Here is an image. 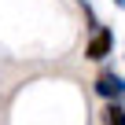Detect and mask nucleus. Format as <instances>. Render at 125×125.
<instances>
[{
  "instance_id": "nucleus-1",
  "label": "nucleus",
  "mask_w": 125,
  "mask_h": 125,
  "mask_svg": "<svg viewBox=\"0 0 125 125\" xmlns=\"http://www.w3.org/2000/svg\"><path fill=\"white\" fill-rule=\"evenodd\" d=\"M110 48H114V33L107 30V26H96V33H92V41L85 44V59H107L110 55Z\"/></svg>"
},
{
  "instance_id": "nucleus-2",
  "label": "nucleus",
  "mask_w": 125,
  "mask_h": 125,
  "mask_svg": "<svg viewBox=\"0 0 125 125\" xmlns=\"http://www.w3.org/2000/svg\"><path fill=\"white\" fill-rule=\"evenodd\" d=\"M96 92H99L107 103H118L121 92H125V85H121V77H118L114 70H99V77H96Z\"/></svg>"
},
{
  "instance_id": "nucleus-3",
  "label": "nucleus",
  "mask_w": 125,
  "mask_h": 125,
  "mask_svg": "<svg viewBox=\"0 0 125 125\" xmlns=\"http://www.w3.org/2000/svg\"><path fill=\"white\" fill-rule=\"evenodd\" d=\"M103 125H125L121 103H107V107H103Z\"/></svg>"
},
{
  "instance_id": "nucleus-4",
  "label": "nucleus",
  "mask_w": 125,
  "mask_h": 125,
  "mask_svg": "<svg viewBox=\"0 0 125 125\" xmlns=\"http://www.w3.org/2000/svg\"><path fill=\"white\" fill-rule=\"evenodd\" d=\"M114 4H118V8H125V0H114Z\"/></svg>"
}]
</instances>
